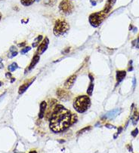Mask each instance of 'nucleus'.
<instances>
[{
	"instance_id": "f257e3e1",
	"label": "nucleus",
	"mask_w": 139,
	"mask_h": 153,
	"mask_svg": "<svg viewBox=\"0 0 139 153\" xmlns=\"http://www.w3.org/2000/svg\"><path fill=\"white\" fill-rule=\"evenodd\" d=\"M71 118L70 111L61 105H55L50 118V129L55 133L65 131L71 124Z\"/></svg>"
},
{
	"instance_id": "f03ea898",
	"label": "nucleus",
	"mask_w": 139,
	"mask_h": 153,
	"mask_svg": "<svg viewBox=\"0 0 139 153\" xmlns=\"http://www.w3.org/2000/svg\"><path fill=\"white\" fill-rule=\"evenodd\" d=\"M91 106L90 98L86 95H80L76 97L73 101V107L79 113H83Z\"/></svg>"
},
{
	"instance_id": "7ed1b4c3",
	"label": "nucleus",
	"mask_w": 139,
	"mask_h": 153,
	"mask_svg": "<svg viewBox=\"0 0 139 153\" xmlns=\"http://www.w3.org/2000/svg\"><path fill=\"white\" fill-rule=\"evenodd\" d=\"M70 29V26L67 22L62 19H58L55 22L54 26V34L55 36H64Z\"/></svg>"
},
{
	"instance_id": "20e7f679",
	"label": "nucleus",
	"mask_w": 139,
	"mask_h": 153,
	"mask_svg": "<svg viewBox=\"0 0 139 153\" xmlns=\"http://www.w3.org/2000/svg\"><path fill=\"white\" fill-rule=\"evenodd\" d=\"M106 16H107V14L104 11H98V12H95L90 14L89 17H88V21H89L90 24L92 26L98 27L103 22L104 19H105Z\"/></svg>"
},
{
	"instance_id": "39448f33",
	"label": "nucleus",
	"mask_w": 139,
	"mask_h": 153,
	"mask_svg": "<svg viewBox=\"0 0 139 153\" xmlns=\"http://www.w3.org/2000/svg\"><path fill=\"white\" fill-rule=\"evenodd\" d=\"M60 12L64 15L71 14L74 11V5L70 0H62L58 6Z\"/></svg>"
},
{
	"instance_id": "423d86ee",
	"label": "nucleus",
	"mask_w": 139,
	"mask_h": 153,
	"mask_svg": "<svg viewBox=\"0 0 139 153\" xmlns=\"http://www.w3.org/2000/svg\"><path fill=\"white\" fill-rule=\"evenodd\" d=\"M120 112H121V109H113L112 111H110V112H108L107 113H106L102 118H103V120H104V119L113 120V118H115L119 113H120Z\"/></svg>"
},
{
	"instance_id": "0eeeda50",
	"label": "nucleus",
	"mask_w": 139,
	"mask_h": 153,
	"mask_svg": "<svg viewBox=\"0 0 139 153\" xmlns=\"http://www.w3.org/2000/svg\"><path fill=\"white\" fill-rule=\"evenodd\" d=\"M56 94L57 95V97H58L59 99H61V100L67 101L70 98V95L69 92L64 89H61V88L57 89Z\"/></svg>"
},
{
	"instance_id": "6e6552de",
	"label": "nucleus",
	"mask_w": 139,
	"mask_h": 153,
	"mask_svg": "<svg viewBox=\"0 0 139 153\" xmlns=\"http://www.w3.org/2000/svg\"><path fill=\"white\" fill-rule=\"evenodd\" d=\"M48 43H49L48 39V38H45V39L42 41V42L39 45V48H38V50H37L38 54H41L44 53L46 51L47 48H48Z\"/></svg>"
},
{
	"instance_id": "1a4fd4ad",
	"label": "nucleus",
	"mask_w": 139,
	"mask_h": 153,
	"mask_svg": "<svg viewBox=\"0 0 139 153\" xmlns=\"http://www.w3.org/2000/svg\"><path fill=\"white\" fill-rule=\"evenodd\" d=\"M76 79V75H73L72 76H70L66 82H65L64 84V87H66L67 89H70L71 87H73V84H74L75 81Z\"/></svg>"
},
{
	"instance_id": "9d476101",
	"label": "nucleus",
	"mask_w": 139,
	"mask_h": 153,
	"mask_svg": "<svg viewBox=\"0 0 139 153\" xmlns=\"http://www.w3.org/2000/svg\"><path fill=\"white\" fill-rule=\"evenodd\" d=\"M116 2H117V0H107V2H106V5H105V7H104L103 11L107 14V13H109L110 10L112 9V8L113 7Z\"/></svg>"
},
{
	"instance_id": "9b49d317",
	"label": "nucleus",
	"mask_w": 139,
	"mask_h": 153,
	"mask_svg": "<svg viewBox=\"0 0 139 153\" xmlns=\"http://www.w3.org/2000/svg\"><path fill=\"white\" fill-rule=\"evenodd\" d=\"M126 75V72L124 70H117V83H120Z\"/></svg>"
},
{
	"instance_id": "f8f14e48",
	"label": "nucleus",
	"mask_w": 139,
	"mask_h": 153,
	"mask_svg": "<svg viewBox=\"0 0 139 153\" xmlns=\"http://www.w3.org/2000/svg\"><path fill=\"white\" fill-rule=\"evenodd\" d=\"M46 107H47V103H46L45 101H42L40 104V112H39V118L40 119L44 117Z\"/></svg>"
},
{
	"instance_id": "ddd939ff",
	"label": "nucleus",
	"mask_w": 139,
	"mask_h": 153,
	"mask_svg": "<svg viewBox=\"0 0 139 153\" xmlns=\"http://www.w3.org/2000/svg\"><path fill=\"white\" fill-rule=\"evenodd\" d=\"M34 79H32L30 82L26 83V84H24V85H23L22 86H21L20 87H19V91H18V93L20 94H23L24 92H25V91H26V89H27L28 87H29V86L31 85L32 82L34 81Z\"/></svg>"
},
{
	"instance_id": "4468645a",
	"label": "nucleus",
	"mask_w": 139,
	"mask_h": 153,
	"mask_svg": "<svg viewBox=\"0 0 139 153\" xmlns=\"http://www.w3.org/2000/svg\"><path fill=\"white\" fill-rule=\"evenodd\" d=\"M39 56H38V55L34 56L33 60H32V61H31V63H30V66L28 68V70H33V69L35 67V66H36V64L39 62Z\"/></svg>"
},
{
	"instance_id": "2eb2a0df",
	"label": "nucleus",
	"mask_w": 139,
	"mask_h": 153,
	"mask_svg": "<svg viewBox=\"0 0 139 153\" xmlns=\"http://www.w3.org/2000/svg\"><path fill=\"white\" fill-rule=\"evenodd\" d=\"M138 119H139V113L137 112V110H135L133 113V116H132V121L133 125H136Z\"/></svg>"
},
{
	"instance_id": "dca6fc26",
	"label": "nucleus",
	"mask_w": 139,
	"mask_h": 153,
	"mask_svg": "<svg viewBox=\"0 0 139 153\" xmlns=\"http://www.w3.org/2000/svg\"><path fill=\"white\" fill-rule=\"evenodd\" d=\"M36 1V0H21V3L24 6H30L33 5Z\"/></svg>"
},
{
	"instance_id": "f3484780",
	"label": "nucleus",
	"mask_w": 139,
	"mask_h": 153,
	"mask_svg": "<svg viewBox=\"0 0 139 153\" xmlns=\"http://www.w3.org/2000/svg\"><path fill=\"white\" fill-rule=\"evenodd\" d=\"M17 54V48L12 46L11 48H10V53L9 54V57L11 58V57H14Z\"/></svg>"
},
{
	"instance_id": "a211bd4d",
	"label": "nucleus",
	"mask_w": 139,
	"mask_h": 153,
	"mask_svg": "<svg viewBox=\"0 0 139 153\" xmlns=\"http://www.w3.org/2000/svg\"><path fill=\"white\" fill-rule=\"evenodd\" d=\"M94 89V84L93 82H91L89 86H88V89H87V94L88 95H91L92 94V91H93Z\"/></svg>"
},
{
	"instance_id": "6ab92c4d",
	"label": "nucleus",
	"mask_w": 139,
	"mask_h": 153,
	"mask_svg": "<svg viewBox=\"0 0 139 153\" xmlns=\"http://www.w3.org/2000/svg\"><path fill=\"white\" fill-rule=\"evenodd\" d=\"M17 68H18L17 64L16 63H11L10 66H9V70L10 72H14V71L16 70Z\"/></svg>"
},
{
	"instance_id": "aec40b11",
	"label": "nucleus",
	"mask_w": 139,
	"mask_h": 153,
	"mask_svg": "<svg viewBox=\"0 0 139 153\" xmlns=\"http://www.w3.org/2000/svg\"><path fill=\"white\" fill-rule=\"evenodd\" d=\"M42 39V36H39L36 39H35V41L33 43L32 46L33 47H36L37 45L39 44V42L41 41V40Z\"/></svg>"
},
{
	"instance_id": "412c9836",
	"label": "nucleus",
	"mask_w": 139,
	"mask_h": 153,
	"mask_svg": "<svg viewBox=\"0 0 139 153\" xmlns=\"http://www.w3.org/2000/svg\"><path fill=\"white\" fill-rule=\"evenodd\" d=\"M30 50H31V47H29V46H27V47H25L24 48L21 49V54H24L27 53V52H28L29 51H30Z\"/></svg>"
},
{
	"instance_id": "4be33fe9",
	"label": "nucleus",
	"mask_w": 139,
	"mask_h": 153,
	"mask_svg": "<svg viewBox=\"0 0 139 153\" xmlns=\"http://www.w3.org/2000/svg\"><path fill=\"white\" fill-rule=\"evenodd\" d=\"M91 129V127H86V128H85L82 130H80V131H79V132L77 133V135H79L81 134V133H83L84 132H86V131H89V130Z\"/></svg>"
},
{
	"instance_id": "5701e85b",
	"label": "nucleus",
	"mask_w": 139,
	"mask_h": 153,
	"mask_svg": "<svg viewBox=\"0 0 139 153\" xmlns=\"http://www.w3.org/2000/svg\"><path fill=\"white\" fill-rule=\"evenodd\" d=\"M133 45L136 48H139V36L136 40H135L133 41Z\"/></svg>"
},
{
	"instance_id": "b1692460",
	"label": "nucleus",
	"mask_w": 139,
	"mask_h": 153,
	"mask_svg": "<svg viewBox=\"0 0 139 153\" xmlns=\"http://www.w3.org/2000/svg\"><path fill=\"white\" fill-rule=\"evenodd\" d=\"M131 134H132V136H133V137H136V136L138 134V128H136V129H135L134 131L131 133Z\"/></svg>"
},
{
	"instance_id": "393cba45",
	"label": "nucleus",
	"mask_w": 139,
	"mask_h": 153,
	"mask_svg": "<svg viewBox=\"0 0 139 153\" xmlns=\"http://www.w3.org/2000/svg\"><path fill=\"white\" fill-rule=\"evenodd\" d=\"M105 127L107 128H109V129H113V128H116L113 125H111V124H105Z\"/></svg>"
},
{
	"instance_id": "a878e982",
	"label": "nucleus",
	"mask_w": 139,
	"mask_h": 153,
	"mask_svg": "<svg viewBox=\"0 0 139 153\" xmlns=\"http://www.w3.org/2000/svg\"><path fill=\"white\" fill-rule=\"evenodd\" d=\"M6 77H7L8 79L11 78V73H9V72H8V73H6Z\"/></svg>"
},
{
	"instance_id": "bb28decb",
	"label": "nucleus",
	"mask_w": 139,
	"mask_h": 153,
	"mask_svg": "<svg viewBox=\"0 0 139 153\" xmlns=\"http://www.w3.org/2000/svg\"><path fill=\"white\" fill-rule=\"evenodd\" d=\"M122 127H119V128H118V133H120L121 132H122Z\"/></svg>"
},
{
	"instance_id": "cd10ccee",
	"label": "nucleus",
	"mask_w": 139,
	"mask_h": 153,
	"mask_svg": "<svg viewBox=\"0 0 139 153\" xmlns=\"http://www.w3.org/2000/svg\"><path fill=\"white\" fill-rule=\"evenodd\" d=\"M135 84H136V79L135 78H134L133 79V87H135Z\"/></svg>"
},
{
	"instance_id": "c85d7f7f",
	"label": "nucleus",
	"mask_w": 139,
	"mask_h": 153,
	"mask_svg": "<svg viewBox=\"0 0 139 153\" xmlns=\"http://www.w3.org/2000/svg\"><path fill=\"white\" fill-rule=\"evenodd\" d=\"M91 2L92 3V5H96V1H94V0H91Z\"/></svg>"
},
{
	"instance_id": "c756f323",
	"label": "nucleus",
	"mask_w": 139,
	"mask_h": 153,
	"mask_svg": "<svg viewBox=\"0 0 139 153\" xmlns=\"http://www.w3.org/2000/svg\"><path fill=\"white\" fill-rule=\"evenodd\" d=\"M69 51H70V48H67V49H66V50H65L64 51H63V54H64H64H67V53Z\"/></svg>"
},
{
	"instance_id": "7c9ffc66",
	"label": "nucleus",
	"mask_w": 139,
	"mask_h": 153,
	"mask_svg": "<svg viewBox=\"0 0 139 153\" xmlns=\"http://www.w3.org/2000/svg\"><path fill=\"white\" fill-rule=\"evenodd\" d=\"M118 134H119V133H115V134L113 135V138H114V139H117V136H118Z\"/></svg>"
},
{
	"instance_id": "2f4dec72",
	"label": "nucleus",
	"mask_w": 139,
	"mask_h": 153,
	"mask_svg": "<svg viewBox=\"0 0 139 153\" xmlns=\"http://www.w3.org/2000/svg\"><path fill=\"white\" fill-rule=\"evenodd\" d=\"M24 45H25V42H24V43H21V44H19V45H18V46H24Z\"/></svg>"
},
{
	"instance_id": "473e14b6",
	"label": "nucleus",
	"mask_w": 139,
	"mask_h": 153,
	"mask_svg": "<svg viewBox=\"0 0 139 153\" xmlns=\"http://www.w3.org/2000/svg\"><path fill=\"white\" fill-rule=\"evenodd\" d=\"M129 152H132V146L129 147Z\"/></svg>"
},
{
	"instance_id": "72a5a7b5",
	"label": "nucleus",
	"mask_w": 139,
	"mask_h": 153,
	"mask_svg": "<svg viewBox=\"0 0 139 153\" xmlns=\"http://www.w3.org/2000/svg\"><path fill=\"white\" fill-rule=\"evenodd\" d=\"M29 153H37L36 151H31V152H30Z\"/></svg>"
},
{
	"instance_id": "f704fd0d",
	"label": "nucleus",
	"mask_w": 139,
	"mask_h": 153,
	"mask_svg": "<svg viewBox=\"0 0 139 153\" xmlns=\"http://www.w3.org/2000/svg\"><path fill=\"white\" fill-rule=\"evenodd\" d=\"M59 142H60V143H64L65 140H59Z\"/></svg>"
},
{
	"instance_id": "c9c22d12",
	"label": "nucleus",
	"mask_w": 139,
	"mask_h": 153,
	"mask_svg": "<svg viewBox=\"0 0 139 153\" xmlns=\"http://www.w3.org/2000/svg\"><path fill=\"white\" fill-rule=\"evenodd\" d=\"M2 82H0V87H1V86H2Z\"/></svg>"
},
{
	"instance_id": "e433bc0d",
	"label": "nucleus",
	"mask_w": 139,
	"mask_h": 153,
	"mask_svg": "<svg viewBox=\"0 0 139 153\" xmlns=\"http://www.w3.org/2000/svg\"><path fill=\"white\" fill-rule=\"evenodd\" d=\"M1 62H2V58L0 57V63H1Z\"/></svg>"
},
{
	"instance_id": "4c0bfd02",
	"label": "nucleus",
	"mask_w": 139,
	"mask_h": 153,
	"mask_svg": "<svg viewBox=\"0 0 139 153\" xmlns=\"http://www.w3.org/2000/svg\"><path fill=\"white\" fill-rule=\"evenodd\" d=\"M1 18H2V16H1V14H0V20H1Z\"/></svg>"
},
{
	"instance_id": "58836bf2",
	"label": "nucleus",
	"mask_w": 139,
	"mask_h": 153,
	"mask_svg": "<svg viewBox=\"0 0 139 153\" xmlns=\"http://www.w3.org/2000/svg\"><path fill=\"white\" fill-rule=\"evenodd\" d=\"M36 1H37V2H39V0H36Z\"/></svg>"
},
{
	"instance_id": "ea45409f",
	"label": "nucleus",
	"mask_w": 139,
	"mask_h": 153,
	"mask_svg": "<svg viewBox=\"0 0 139 153\" xmlns=\"http://www.w3.org/2000/svg\"><path fill=\"white\" fill-rule=\"evenodd\" d=\"M70 1H71V0H70Z\"/></svg>"
}]
</instances>
